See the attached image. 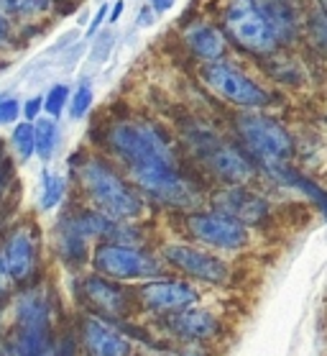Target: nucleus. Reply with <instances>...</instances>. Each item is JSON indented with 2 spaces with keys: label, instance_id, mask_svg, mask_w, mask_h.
Masks as SVG:
<instances>
[{
  "label": "nucleus",
  "instance_id": "obj_21",
  "mask_svg": "<svg viewBox=\"0 0 327 356\" xmlns=\"http://www.w3.org/2000/svg\"><path fill=\"white\" fill-rule=\"evenodd\" d=\"M67 195V179L62 175H56L51 170L41 172V182H39V211L49 213L54 211L56 205L64 200Z\"/></svg>",
  "mask_w": 327,
  "mask_h": 356
},
{
  "label": "nucleus",
  "instance_id": "obj_19",
  "mask_svg": "<svg viewBox=\"0 0 327 356\" xmlns=\"http://www.w3.org/2000/svg\"><path fill=\"white\" fill-rule=\"evenodd\" d=\"M187 44L202 62H217L225 51V36L212 26H194L187 31Z\"/></svg>",
  "mask_w": 327,
  "mask_h": 356
},
{
  "label": "nucleus",
  "instance_id": "obj_3",
  "mask_svg": "<svg viewBox=\"0 0 327 356\" xmlns=\"http://www.w3.org/2000/svg\"><path fill=\"white\" fill-rule=\"evenodd\" d=\"M110 152L126 164L128 170H138V167H176L174 152L159 129H153L151 123L138 121H118L108 129L105 136Z\"/></svg>",
  "mask_w": 327,
  "mask_h": 356
},
{
  "label": "nucleus",
  "instance_id": "obj_17",
  "mask_svg": "<svg viewBox=\"0 0 327 356\" xmlns=\"http://www.w3.org/2000/svg\"><path fill=\"white\" fill-rule=\"evenodd\" d=\"M205 159H208L210 170L215 172L217 177L228 179L233 185H243L248 179H253L255 175L253 162L240 149H235L230 144H212V149H208Z\"/></svg>",
  "mask_w": 327,
  "mask_h": 356
},
{
  "label": "nucleus",
  "instance_id": "obj_12",
  "mask_svg": "<svg viewBox=\"0 0 327 356\" xmlns=\"http://www.w3.org/2000/svg\"><path fill=\"white\" fill-rule=\"evenodd\" d=\"M82 348L87 356H133V343L108 318L85 316L80 323Z\"/></svg>",
  "mask_w": 327,
  "mask_h": 356
},
{
  "label": "nucleus",
  "instance_id": "obj_23",
  "mask_svg": "<svg viewBox=\"0 0 327 356\" xmlns=\"http://www.w3.org/2000/svg\"><path fill=\"white\" fill-rule=\"evenodd\" d=\"M10 152L16 154V159L21 164L28 162L36 154V136H33V123H18L13 134H10Z\"/></svg>",
  "mask_w": 327,
  "mask_h": 356
},
{
  "label": "nucleus",
  "instance_id": "obj_9",
  "mask_svg": "<svg viewBox=\"0 0 327 356\" xmlns=\"http://www.w3.org/2000/svg\"><path fill=\"white\" fill-rule=\"evenodd\" d=\"M202 77L210 85V90H215L217 95L230 100L240 108H261L269 103L266 90H261L251 77H246L243 72H238L235 67L225 65V62H210L202 70Z\"/></svg>",
  "mask_w": 327,
  "mask_h": 356
},
{
  "label": "nucleus",
  "instance_id": "obj_24",
  "mask_svg": "<svg viewBox=\"0 0 327 356\" xmlns=\"http://www.w3.org/2000/svg\"><path fill=\"white\" fill-rule=\"evenodd\" d=\"M0 6L13 16H39L51 8V0H0Z\"/></svg>",
  "mask_w": 327,
  "mask_h": 356
},
{
  "label": "nucleus",
  "instance_id": "obj_22",
  "mask_svg": "<svg viewBox=\"0 0 327 356\" xmlns=\"http://www.w3.org/2000/svg\"><path fill=\"white\" fill-rule=\"evenodd\" d=\"M33 136H36V156H39L41 162H49L56 154L59 138H62L54 118L51 115L49 118H39V121L33 123Z\"/></svg>",
  "mask_w": 327,
  "mask_h": 356
},
{
  "label": "nucleus",
  "instance_id": "obj_38",
  "mask_svg": "<svg viewBox=\"0 0 327 356\" xmlns=\"http://www.w3.org/2000/svg\"><path fill=\"white\" fill-rule=\"evenodd\" d=\"M159 356H182V354H159Z\"/></svg>",
  "mask_w": 327,
  "mask_h": 356
},
{
  "label": "nucleus",
  "instance_id": "obj_25",
  "mask_svg": "<svg viewBox=\"0 0 327 356\" xmlns=\"http://www.w3.org/2000/svg\"><path fill=\"white\" fill-rule=\"evenodd\" d=\"M69 97H72V92H69L67 85H54V88L44 95V111H47L51 118H59L64 108L69 106Z\"/></svg>",
  "mask_w": 327,
  "mask_h": 356
},
{
  "label": "nucleus",
  "instance_id": "obj_1",
  "mask_svg": "<svg viewBox=\"0 0 327 356\" xmlns=\"http://www.w3.org/2000/svg\"><path fill=\"white\" fill-rule=\"evenodd\" d=\"M74 170H77V179L85 195L95 205V211H100L110 220H131L141 213L144 202L138 193L108 162L97 156H87Z\"/></svg>",
  "mask_w": 327,
  "mask_h": 356
},
{
  "label": "nucleus",
  "instance_id": "obj_34",
  "mask_svg": "<svg viewBox=\"0 0 327 356\" xmlns=\"http://www.w3.org/2000/svg\"><path fill=\"white\" fill-rule=\"evenodd\" d=\"M174 3L176 0H151V10H156V13H167Z\"/></svg>",
  "mask_w": 327,
  "mask_h": 356
},
{
  "label": "nucleus",
  "instance_id": "obj_28",
  "mask_svg": "<svg viewBox=\"0 0 327 356\" xmlns=\"http://www.w3.org/2000/svg\"><path fill=\"white\" fill-rule=\"evenodd\" d=\"M112 49V33H100V39L95 41V47H92V54H90V59L92 62H105L108 59V54H110Z\"/></svg>",
  "mask_w": 327,
  "mask_h": 356
},
{
  "label": "nucleus",
  "instance_id": "obj_31",
  "mask_svg": "<svg viewBox=\"0 0 327 356\" xmlns=\"http://www.w3.org/2000/svg\"><path fill=\"white\" fill-rule=\"evenodd\" d=\"M49 356H77V348H74L72 339H62V343H54L51 354Z\"/></svg>",
  "mask_w": 327,
  "mask_h": 356
},
{
  "label": "nucleus",
  "instance_id": "obj_15",
  "mask_svg": "<svg viewBox=\"0 0 327 356\" xmlns=\"http://www.w3.org/2000/svg\"><path fill=\"white\" fill-rule=\"evenodd\" d=\"M212 208L243 226H258L269 216V202L246 187H220L212 195Z\"/></svg>",
  "mask_w": 327,
  "mask_h": 356
},
{
  "label": "nucleus",
  "instance_id": "obj_29",
  "mask_svg": "<svg viewBox=\"0 0 327 356\" xmlns=\"http://www.w3.org/2000/svg\"><path fill=\"white\" fill-rule=\"evenodd\" d=\"M13 44V24H10V13L0 6V49Z\"/></svg>",
  "mask_w": 327,
  "mask_h": 356
},
{
  "label": "nucleus",
  "instance_id": "obj_10",
  "mask_svg": "<svg viewBox=\"0 0 327 356\" xmlns=\"http://www.w3.org/2000/svg\"><path fill=\"white\" fill-rule=\"evenodd\" d=\"M184 226L197 241L208 243V246H215V249H228V251H238L248 243V231L243 223L228 218L223 213H190L184 218Z\"/></svg>",
  "mask_w": 327,
  "mask_h": 356
},
{
  "label": "nucleus",
  "instance_id": "obj_32",
  "mask_svg": "<svg viewBox=\"0 0 327 356\" xmlns=\"http://www.w3.org/2000/svg\"><path fill=\"white\" fill-rule=\"evenodd\" d=\"M105 18H108V6H103V8H100V10L95 13V18H92V24L87 26V36H92V33L100 31V26H103Z\"/></svg>",
  "mask_w": 327,
  "mask_h": 356
},
{
  "label": "nucleus",
  "instance_id": "obj_27",
  "mask_svg": "<svg viewBox=\"0 0 327 356\" xmlns=\"http://www.w3.org/2000/svg\"><path fill=\"white\" fill-rule=\"evenodd\" d=\"M21 111H24V108H21V103H18L16 97H0V126L16 123Z\"/></svg>",
  "mask_w": 327,
  "mask_h": 356
},
{
  "label": "nucleus",
  "instance_id": "obj_6",
  "mask_svg": "<svg viewBox=\"0 0 327 356\" xmlns=\"http://www.w3.org/2000/svg\"><path fill=\"white\" fill-rule=\"evenodd\" d=\"M92 264L103 277L110 280H156L161 277V264L149 251L131 243L105 241L95 249Z\"/></svg>",
  "mask_w": 327,
  "mask_h": 356
},
{
  "label": "nucleus",
  "instance_id": "obj_11",
  "mask_svg": "<svg viewBox=\"0 0 327 356\" xmlns=\"http://www.w3.org/2000/svg\"><path fill=\"white\" fill-rule=\"evenodd\" d=\"M197 290L184 280H151L144 287H138L136 300L141 302V308H146L149 313H159V316H169L176 310L192 308L197 302Z\"/></svg>",
  "mask_w": 327,
  "mask_h": 356
},
{
  "label": "nucleus",
  "instance_id": "obj_7",
  "mask_svg": "<svg viewBox=\"0 0 327 356\" xmlns=\"http://www.w3.org/2000/svg\"><path fill=\"white\" fill-rule=\"evenodd\" d=\"M128 175L144 193H149L153 200L164 202V205L190 211V208H197V202H200V190L176 167H167V164L138 167V170H128Z\"/></svg>",
  "mask_w": 327,
  "mask_h": 356
},
{
  "label": "nucleus",
  "instance_id": "obj_8",
  "mask_svg": "<svg viewBox=\"0 0 327 356\" xmlns=\"http://www.w3.org/2000/svg\"><path fill=\"white\" fill-rule=\"evenodd\" d=\"M39 231L33 223H18L8 231L3 249H0V264L6 267L10 282L26 284L39 269Z\"/></svg>",
  "mask_w": 327,
  "mask_h": 356
},
{
  "label": "nucleus",
  "instance_id": "obj_18",
  "mask_svg": "<svg viewBox=\"0 0 327 356\" xmlns=\"http://www.w3.org/2000/svg\"><path fill=\"white\" fill-rule=\"evenodd\" d=\"M54 243H56V254L59 259L67 264V267H82L85 259H87V243L90 238L82 234V228L77 226L72 213H67L64 218H59L54 231Z\"/></svg>",
  "mask_w": 327,
  "mask_h": 356
},
{
  "label": "nucleus",
  "instance_id": "obj_37",
  "mask_svg": "<svg viewBox=\"0 0 327 356\" xmlns=\"http://www.w3.org/2000/svg\"><path fill=\"white\" fill-rule=\"evenodd\" d=\"M3 162H6V154H3V144H0V175L6 172V170H3Z\"/></svg>",
  "mask_w": 327,
  "mask_h": 356
},
{
  "label": "nucleus",
  "instance_id": "obj_13",
  "mask_svg": "<svg viewBox=\"0 0 327 356\" xmlns=\"http://www.w3.org/2000/svg\"><path fill=\"white\" fill-rule=\"evenodd\" d=\"M164 259L171 264V267L182 269L184 275L197 277L202 282H212V284H223L230 275V269L223 259H217L212 254L202 249H194V246H184V243H171L164 249Z\"/></svg>",
  "mask_w": 327,
  "mask_h": 356
},
{
  "label": "nucleus",
  "instance_id": "obj_2",
  "mask_svg": "<svg viewBox=\"0 0 327 356\" xmlns=\"http://www.w3.org/2000/svg\"><path fill=\"white\" fill-rule=\"evenodd\" d=\"M10 356H49L51 339V302L41 287L24 290L13 302V339Z\"/></svg>",
  "mask_w": 327,
  "mask_h": 356
},
{
  "label": "nucleus",
  "instance_id": "obj_36",
  "mask_svg": "<svg viewBox=\"0 0 327 356\" xmlns=\"http://www.w3.org/2000/svg\"><path fill=\"white\" fill-rule=\"evenodd\" d=\"M138 26H151V16L141 10V16H138Z\"/></svg>",
  "mask_w": 327,
  "mask_h": 356
},
{
  "label": "nucleus",
  "instance_id": "obj_33",
  "mask_svg": "<svg viewBox=\"0 0 327 356\" xmlns=\"http://www.w3.org/2000/svg\"><path fill=\"white\" fill-rule=\"evenodd\" d=\"M317 29L325 31L327 39V0H317Z\"/></svg>",
  "mask_w": 327,
  "mask_h": 356
},
{
  "label": "nucleus",
  "instance_id": "obj_14",
  "mask_svg": "<svg viewBox=\"0 0 327 356\" xmlns=\"http://www.w3.org/2000/svg\"><path fill=\"white\" fill-rule=\"evenodd\" d=\"M82 298L90 305V310L100 318L118 321L131 313L133 298L120 284H115L110 277H85L82 280Z\"/></svg>",
  "mask_w": 327,
  "mask_h": 356
},
{
  "label": "nucleus",
  "instance_id": "obj_16",
  "mask_svg": "<svg viewBox=\"0 0 327 356\" xmlns=\"http://www.w3.org/2000/svg\"><path fill=\"white\" fill-rule=\"evenodd\" d=\"M161 325L167 328L171 336L182 341H210L220 336V321H217L210 310H194L184 308L176 313L164 316Z\"/></svg>",
  "mask_w": 327,
  "mask_h": 356
},
{
  "label": "nucleus",
  "instance_id": "obj_4",
  "mask_svg": "<svg viewBox=\"0 0 327 356\" xmlns=\"http://www.w3.org/2000/svg\"><path fill=\"white\" fill-rule=\"evenodd\" d=\"M225 29L240 47L255 54L271 51L279 41L261 0H230L225 10Z\"/></svg>",
  "mask_w": 327,
  "mask_h": 356
},
{
  "label": "nucleus",
  "instance_id": "obj_5",
  "mask_svg": "<svg viewBox=\"0 0 327 356\" xmlns=\"http://www.w3.org/2000/svg\"><path fill=\"white\" fill-rule=\"evenodd\" d=\"M235 126H238V134L243 138V144L248 146V152L269 167L271 164H287L289 156L294 154V144H292V136L287 134V129L269 115H240Z\"/></svg>",
  "mask_w": 327,
  "mask_h": 356
},
{
  "label": "nucleus",
  "instance_id": "obj_35",
  "mask_svg": "<svg viewBox=\"0 0 327 356\" xmlns=\"http://www.w3.org/2000/svg\"><path fill=\"white\" fill-rule=\"evenodd\" d=\"M123 8H126V3H123V0H118V3L112 6V10H110V24H115V21H118L120 13H123Z\"/></svg>",
  "mask_w": 327,
  "mask_h": 356
},
{
  "label": "nucleus",
  "instance_id": "obj_20",
  "mask_svg": "<svg viewBox=\"0 0 327 356\" xmlns=\"http://www.w3.org/2000/svg\"><path fill=\"white\" fill-rule=\"evenodd\" d=\"M271 170V175L276 179H281L284 185L289 187H296L299 193H304L307 197H310L315 205H319V211L325 213V218H327V190H322V187H317L312 179H307L304 175H299L296 170H292V167H287V164H271L269 167Z\"/></svg>",
  "mask_w": 327,
  "mask_h": 356
},
{
  "label": "nucleus",
  "instance_id": "obj_30",
  "mask_svg": "<svg viewBox=\"0 0 327 356\" xmlns=\"http://www.w3.org/2000/svg\"><path fill=\"white\" fill-rule=\"evenodd\" d=\"M41 108H44V97H41V95L28 97V100H26V106H24L26 121H36V115H39Z\"/></svg>",
  "mask_w": 327,
  "mask_h": 356
},
{
  "label": "nucleus",
  "instance_id": "obj_26",
  "mask_svg": "<svg viewBox=\"0 0 327 356\" xmlns=\"http://www.w3.org/2000/svg\"><path fill=\"white\" fill-rule=\"evenodd\" d=\"M90 106H92V88H90V82H80V88L74 90L72 97H69V115L74 121H80L87 115Z\"/></svg>",
  "mask_w": 327,
  "mask_h": 356
}]
</instances>
